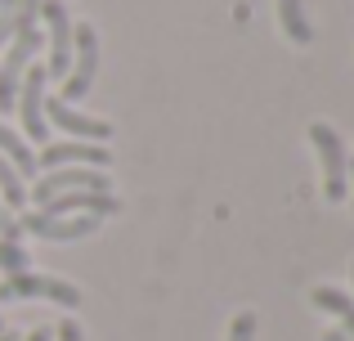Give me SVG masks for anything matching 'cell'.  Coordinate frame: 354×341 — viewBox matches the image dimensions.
<instances>
[{
  "instance_id": "cell-1",
  "label": "cell",
  "mask_w": 354,
  "mask_h": 341,
  "mask_svg": "<svg viewBox=\"0 0 354 341\" xmlns=\"http://www.w3.org/2000/svg\"><path fill=\"white\" fill-rule=\"evenodd\" d=\"M310 144H314V153H319V162H323V193H328V202H341V198H346V189H350V153H346V140H341L328 122H314L310 126Z\"/></svg>"
},
{
  "instance_id": "cell-20",
  "label": "cell",
  "mask_w": 354,
  "mask_h": 341,
  "mask_svg": "<svg viewBox=\"0 0 354 341\" xmlns=\"http://www.w3.org/2000/svg\"><path fill=\"white\" fill-rule=\"evenodd\" d=\"M23 341H54V328H32Z\"/></svg>"
},
{
  "instance_id": "cell-17",
  "label": "cell",
  "mask_w": 354,
  "mask_h": 341,
  "mask_svg": "<svg viewBox=\"0 0 354 341\" xmlns=\"http://www.w3.org/2000/svg\"><path fill=\"white\" fill-rule=\"evenodd\" d=\"M14 27H18V5H14V0H5V5H0V50L14 41Z\"/></svg>"
},
{
  "instance_id": "cell-8",
  "label": "cell",
  "mask_w": 354,
  "mask_h": 341,
  "mask_svg": "<svg viewBox=\"0 0 354 341\" xmlns=\"http://www.w3.org/2000/svg\"><path fill=\"white\" fill-rule=\"evenodd\" d=\"M108 162H113V153L104 149V144H90V140H50L41 149V158H36V167L54 171V167H95L104 171Z\"/></svg>"
},
{
  "instance_id": "cell-6",
  "label": "cell",
  "mask_w": 354,
  "mask_h": 341,
  "mask_svg": "<svg viewBox=\"0 0 354 341\" xmlns=\"http://www.w3.org/2000/svg\"><path fill=\"white\" fill-rule=\"evenodd\" d=\"M77 211H86V216H117L121 202L113 193H95V189H72V193H54L50 202H41V211H32L36 220H63V216H77Z\"/></svg>"
},
{
  "instance_id": "cell-4",
  "label": "cell",
  "mask_w": 354,
  "mask_h": 341,
  "mask_svg": "<svg viewBox=\"0 0 354 341\" xmlns=\"http://www.w3.org/2000/svg\"><path fill=\"white\" fill-rule=\"evenodd\" d=\"M23 297H45V301H59V306H81V292L63 279H50V274H32V270H18L5 274L0 283V301H23Z\"/></svg>"
},
{
  "instance_id": "cell-22",
  "label": "cell",
  "mask_w": 354,
  "mask_h": 341,
  "mask_svg": "<svg viewBox=\"0 0 354 341\" xmlns=\"http://www.w3.org/2000/svg\"><path fill=\"white\" fill-rule=\"evenodd\" d=\"M9 220H14V216H9V211H0V234H5V225H9Z\"/></svg>"
},
{
  "instance_id": "cell-15",
  "label": "cell",
  "mask_w": 354,
  "mask_h": 341,
  "mask_svg": "<svg viewBox=\"0 0 354 341\" xmlns=\"http://www.w3.org/2000/svg\"><path fill=\"white\" fill-rule=\"evenodd\" d=\"M0 198H5L9 211H23L27 207V180L18 175V167L9 158H0Z\"/></svg>"
},
{
  "instance_id": "cell-9",
  "label": "cell",
  "mask_w": 354,
  "mask_h": 341,
  "mask_svg": "<svg viewBox=\"0 0 354 341\" xmlns=\"http://www.w3.org/2000/svg\"><path fill=\"white\" fill-rule=\"evenodd\" d=\"M45 122H54L68 140H113V122H104V117H86L81 108H72L68 99H45Z\"/></svg>"
},
{
  "instance_id": "cell-24",
  "label": "cell",
  "mask_w": 354,
  "mask_h": 341,
  "mask_svg": "<svg viewBox=\"0 0 354 341\" xmlns=\"http://www.w3.org/2000/svg\"><path fill=\"white\" fill-rule=\"evenodd\" d=\"M350 184H354V162H350Z\"/></svg>"
},
{
  "instance_id": "cell-18",
  "label": "cell",
  "mask_w": 354,
  "mask_h": 341,
  "mask_svg": "<svg viewBox=\"0 0 354 341\" xmlns=\"http://www.w3.org/2000/svg\"><path fill=\"white\" fill-rule=\"evenodd\" d=\"M251 337H256V315H238L229 324V341H251Z\"/></svg>"
},
{
  "instance_id": "cell-14",
  "label": "cell",
  "mask_w": 354,
  "mask_h": 341,
  "mask_svg": "<svg viewBox=\"0 0 354 341\" xmlns=\"http://www.w3.org/2000/svg\"><path fill=\"white\" fill-rule=\"evenodd\" d=\"M0 158H9L18 167V175H36L41 167H36V153H32V144L27 140H18L14 131H9L5 122H0Z\"/></svg>"
},
{
  "instance_id": "cell-16",
  "label": "cell",
  "mask_w": 354,
  "mask_h": 341,
  "mask_svg": "<svg viewBox=\"0 0 354 341\" xmlns=\"http://www.w3.org/2000/svg\"><path fill=\"white\" fill-rule=\"evenodd\" d=\"M0 270L5 274L27 270V247L18 243V238H0Z\"/></svg>"
},
{
  "instance_id": "cell-23",
  "label": "cell",
  "mask_w": 354,
  "mask_h": 341,
  "mask_svg": "<svg viewBox=\"0 0 354 341\" xmlns=\"http://www.w3.org/2000/svg\"><path fill=\"white\" fill-rule=\"evenodd\" d=\"M0 341H23V337H14V333H0Z\"/></svg>"
},
{
  "instance_id": "cell-21",
  "label": "cell",
  "mask_w": 354,
  "mask_h": 341,
  "mask_svg": "<svg viewBox=\"0 0 354 341\" xmlns=\"http://www.w3.org/2000/svg\"><path fill=\"white\" fill-rule=\"evenodd\" d=\"M323 341H346V333H341V328H337V333H328Z\"/></svg>"
},
{
  "instance_id": "cell-7",
  "label": "cell",
  "mask_w": 354,
  "mask_h": 341,
  "mask_svg": "<svg viewBox=\"0 0 354 341\" xmlns=\"http://www.w3.org/2000/svg\"><path fill=\"white\" fill-rule=\"evenodd\" d=\"M41 18L50 27V63H45V77H68L72 68V18L63 9V0H41Z\"/></svg>"
},
{
  "instance_id": "cell-12",
  "label": "cell",
  "mask_w": 354,
  "mask_h": 341,
  "mask_svg": "<svg viewBox=\"0 0 354 341\" xmlns=\"http://www.w3.org/2000/svg\"><path fill=\"white\" fill-rule=\"evenodd\" d=\"M278 23H283V32L292 36L296 45L314 41V23L305 18V0H278Z\"/></svg>"
},
{
  "instance_id": "cell-5",
  "label": "cell",
  "mask_w": 354,
  "mask_h": 341,
  "mask_svg": "<svg viewBox=\"0 0 354 341\" xmlns=\"http://www.w3.org/2000/svg\"><path fill=\"white\" fill-rule=\"evenodd\" d=\"M45 81H50L45 68L27 63L23 86H18V99H14L18 117H23V126H27V140H36V144H50V122H45Z\"/></svg>"
},
{
  "instance_id": "cell-3",
  "label": "cell",
  "mask_w": 354,
  "mask_h": 341,
  "mask_svg": "<svg viewBox=\"0 0 354 341\" xmlns=\"http://www.w3.org/2000/svg\"><path fill=\"white\" fill-rule=\"evenodd\" d=\"M45 45V36L36 27H14V41L5 45V59H0V113H14L18 86H23V72L32 63V54Z\"/></svg>"
},
{
  "instance_id": "cell-25",
  "label": "cell",
  "mask_w": 354,
  "mask_h": 341,
  "mask_svg": "<svg viewBox=\"0 0 354 341\" xmlns=\"http://www.w3.org/2000/svg\"><path fill=\"white\" fill-rule=\"evenodd\" d=\"M0 333H5V319H0Z\"/></svg>"
},
{
  "instance_id": "cell-11",
  "label": "cell",
  "mask_w": 354,
  "mask_h": 341,
  "mask_svg": "<svg viewBox=\"0 0 354 341\" xmlns=\"http://www.w3.org/2000/svg\"><path fill=\"white\" fill-rule=\"evenodd\" d=\"M23 234H36L45 243H77V238H90L99 229V216H63V220H36L32 211L14 216Z\"/></svg>"
},
{
  "instance_id": "cell-26",
  "label": "cell",
  "mask_w": 354,
  "mask_h": 341,
  "mask_svg": "<svg viewBox=\"0 0 354 341\" xmlns=\"http://www.w3.org/2000/svg\"><path fill=\"white\" fill-rule=\"evenodd\" d=\"M350 274H354V265H350Z\"/></svg>"
},
{
  "instance_id": "cell-19",
  "label": "cell",
  "mask_w": 354,
  "mask_h": 341,
  "mask_svg": "<svg viewBox=\"0 0 354 341\" xmlns=\"http://www.w3.org/2000/svg\"><path fill=\"white\" fill-rule=\"evenodd\" d=\"M54 341H81V328H77V319H63V324L54 328Z\"/></svg>"
},
{
  "instance_id": "cell-13",
  "label": "cell",
  "mask_w": 354,
  "mask_h": 341,
  "mask_svg": "<svg viewBox=\"0 0 354 341\" xmlns=\"http://www.w3.org/2000/svg\"><path fill=\"white\" fill-rule=\"evenodd\" d=\"M314 306L328 310V315H337L346 341H354V301L346 297V292H337V288H314Z\"/></svg>"
},
{
  "instance_id": "cell-27",
  "label": "cell",
  "mask_w": 354,
  "mask_h": 341,
  "mask_svg": "<svg viewBox=\"0 0 354 341\" xmlns=\"http://www.w3.org/2000/svg\"><path fill=\"white\" fill-rule=\"evenodd\" d=\"M0 5H5V0H0Z\"/></svg>"
},
{
  "instance_id": "cell-10",
  "label": "cell",
  "mask_w": 354,
  "mask_h": 341,
  "mask_svg": "<svg viewBox=\"0 0 354 341\" xmlns=\"http://www.w3.org/2000/svg\"><path fill=\"white\" fill-rule=\"evenodd\" d=\"M72 189H95V193H108V175H99L95 167H77V171L54 167L50 175H36L27 193H32V202L41 207V202H50L54 193H72Z\"/></svg>"
},
{
  "instance_id": "cell-2",
  "label": "cell",
  "mask_w": 354,
  "mask_h": 341,
  "mask_svg": "<svg viewBox=\"0 0 354 341\" xmlns=\"http://www.w3.org/2000/svg\"><path fill=\"white\" fill-rule=\"evenodd\" d=\"M95 72H99V32L90 23H72V68L63 77L59 99H68V104L86 99L90 86H95Z\"/></svg>"
}]
</instances>
